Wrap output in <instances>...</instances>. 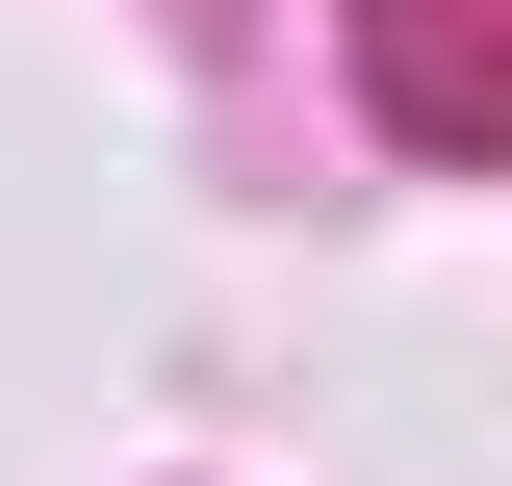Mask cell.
Returning a JSON list of instances; mask_svg holds the SVG:
<instances>
[]
</instances>
